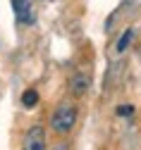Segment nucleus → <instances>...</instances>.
<instances>
[{
  "instance_id": "obj_8",
  "label": "nucleus",
  "mask_w": 141,
  "mask_h": 150,
  "mask_svg": "<svg viewBox=\"0 0 141 150\" xmlns=\"http://www.w3.org/2000/svg\"><path fill=\"white\" fill-rule=\"evenodd\" d=\"M53 150H69V148H67V143H57Z\"/></svg>"
},
{
  "instance_id": "obj_4",
  "label": "nucleus",
  "mask_w": 141,
  "mask_h": 150,
  "mask_svg": "<svg viewBox=\"0 0 141 150\" xmlns=\"http://www.w3.org/2000/svg\"><path fill=\"white\" fill-rule=\"evenodd\" d=\"M12 10H14V14H17V19L22 22V24H26L31 17H29V10H31V3L29 0H12Z\"/></svg>"
},
{
  "instance_id": "obj_2",
  "label": "nucleus",
  "mask_w": 141,
  "mask_h": 150,
  "mask_svg": "<svg viewBox=\"0 0 141 150\" xmlns=\"http://www.w3.org/2000/svg\"><path fill=\"white\" fill-rule=\"evenodd\" d=\"M24 150H46V131H43V126H31L26 131Z\"/></svg>"
},
{
  "instance_id": "obj_5",
  "label": "nucleus",
  "mask_w": 141,
  "mask_h": 150,
  "mask_svg": "<svg viewBox=\"0 0 141 150\" xmlns=\"http://www.w3.org/2000/svg\"><path fill=\"white\" fill-rule=\"evenodd\" d=\"M22 105H24L26 110H31V107H36V105H38V93H36L34 88L24 91V96H22Z\"/></svg>"
},
{
  "instance_id": "obj_3",
  "label": "nucleus",
  "mask_w": 141,
  "mask_h": 150,
  "mask_svg": "<svg viewBox=\"0 0 141 150\" xmlns=\"http://www.w3.org/2000/svg\"><path fill=\"white\" fill-rule=\"evenodd\" d=\"M89 86H91V76H89V74H84V71L74 74V76L69 79V93H72V96H77V98H82L84 93L89 91Z\"/></svg>"
},
{
  "instance_id": "obj_6",
  "label": "nucleus",
  "mask_w": 141,
  "mask_h": 150,
  "mask_svg": "<svg viewBox=\"0 0 141 150\" xmlns=\"http://www.w3.org/2000/svg\"><path fill=\"white\" fill-rule=\"evenodd\" d=\"M132 38H134V31H132V29H127L122 36H120V41H117V52H125V50L129 48Z\"/></svg>"
},
{
  "instance_id": "obj_1",
  "label": "nucleus",
  "mask_w": 141,
  "mask_h": 150,
  "mask_svg": "<svg viewBox=\"0 0 141 150\" xmlns=\"http://www.w3.org/2000/svg\"><path fill=\"white\" fill-rule=\"evenodd\" d=\"M77 124V107L72 103H62V105H57V110L53 112V117H50V126L55 134H69V131L74 129Z\"/></svg>"
},
{
  "instance_id": "obj_7",
  "label": "nucleus",
  "mask_w": 141,
  "mask_h": 150,
  "mask_svg": "<svg viewBox=\"0 0 141 150\" xmlns=\"http://www.w3.org/2000/svg\"><path fill=\"white\" fill-rule=\"evenodd\" d=\"M117 115L120 117H129V115H134V107L132 105H120L117 107Z\"/></svg>"
}]
</instances>
